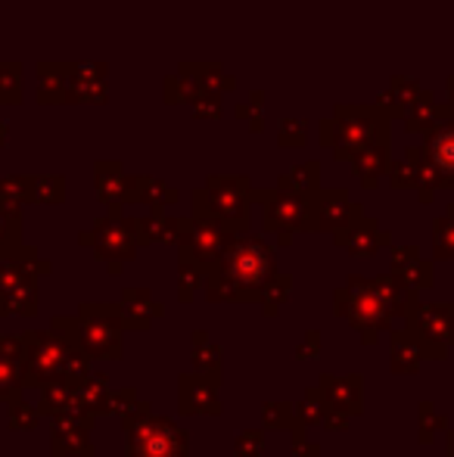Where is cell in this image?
<instances>
[{
  "mask_svg": "<svg viewBox=\"0 0 454 457\" xmlns=\"http://www.w3.org/2000/svg\"><path fill=\"white\" fill-rule=\"evenodd\" d=\"M230 271H234L240 287H255L268 271V259L261 255V249H255V246L249 249V253L243 249V253L234 259V265H230Z\"/></svg>",
  "mask_w": 454,
  "mask_h": 457,
  "instance_id": "cell-2",
  "label": "cell"
},
{
  "mask_svg": "<svg viewBox=\"0 0 454 457\" xmlns=\"http://www.w3.org/2000/svg\"><path fill=\"white\" fill-rule=\"evenodd\" d=\"M131 448L137 457H184L187 436L169 420H144L131 429Z\"/></svg>",
  "mask_w": 454,
  "mask_h": 457,
  "instance_id": "cell-1",
  "label": "cell"
}]
</instances>
